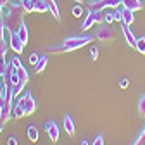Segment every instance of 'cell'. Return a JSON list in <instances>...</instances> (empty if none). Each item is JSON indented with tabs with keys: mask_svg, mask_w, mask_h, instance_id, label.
Masks as SVG:
<instances>
[{
	"mask_svg": "<svg viewBox=\"0 0 145 145\" xmlns=\"http://www.w3.org/2000/svg\"><path fill=\"white\" fill-rule=\"evenodd\" d=\"M24 12H26V10H24V7H23L21 2H19V4H9V5H5V7H4V12H2L4 21H5V26L10 28V29L19 28V24L23 23Z\"/></svg>",
	"mask_w": 145,
	"mask_h": 145,
	"instance_id": "cell-1",
	"label": "cell"
},
{
	"mask_svg": "<svg viewBox=\"0 0 145 145\" xmlns=\"http://www.w3.org/2000/svg\"><path fill=\"white\" fill-rule=\"evenodd\" d=\"M93 42V36H67L66 42L62 43V47H57V48H52L50 52H74L78 48H81L83 45L86 43H92Z\"/></svg>",
	"mask_w": 145,
	"mask_h": 145,
	"instance_id": "cell-2",
	"label": "cell"
},
{
	"mask_svg": "<svg viewBox=\"0 0 145 145\" xmlns=\"http://www.w3.org/2000/svg\"><path fill=\"white\" fill-rule=\"evenodd\" d=\"M90 10H105V9H118L123 5V0H88Z\"/></svg>",
	"mask_w": 145,
	"mask_h": 145,
	"instance_id": "cell-3",
	"label": "cell"
},
{
	"mask_svg": "<svg viewBox=\"0 0 145 145\" xmlns=\"http://www.w3.org/2000/svg\"><path fill=\"white\" fill-rule=\"evenodd\" d=\"M16 105H19V107L23 109V112H24V116H29V114H33V112H35V109H36L35 99H33V95H31L29 92H26L24 95H21V97H19V100H17V104H16Z\"/></svg>",
	"mask_w": 145,
	"mask_h": 145,
	"instance_id": "cell-4",
	"label": "cell"
},
{
	"mask_svg": "<svg viewBox=\"0 0 145 145\" xmlns=\"http://www.w3.org/2000/svg\"><path fill=\"white\" fill-rule=\"evenodd\" d=\"M95 23H104V10H90L88 16H86V19H85V23H83V26H81V29L86 31Z\"/></svg>",
	"mask_w": 145,
	"mask_h": 145,
	"instance_id": "cell-5",
	"label": "cell"
},
{
	"mask_svg": "<svg viewBox=\"0 0 145 145\" xmlns=\"http://www.w3.org/2000/svg\"><path fill=\"white\" fill-rule=\"evenodd\" d=\"M95 38L100 40V42H112V40H114V31H112L111 24H102V26L97 29Z\"/></svg>",
	"mask_w": 145,
	"mask_h": 145,
	"instance_id": "cell-6",
	"label": "cell"
},
{
	"mask_svg": "<svg viewBox=\"0 0 145 145\" xmlns=\"http://www.w3.org/2000/svg\"><path fill=\"white\" fill-rule=\"evenodd\" d=\"M9 47L16 52V54H21L23 50H24V47H26V43L19 38V35H17V31H14L12 29V33H10V38H9Z\"/></svg>",
	"mask_w": 145,
	"mask_h": 145,
	"instance_id": "cell-7",
	"label": "cell"
},
{
	"mask_svg": "<svg viewBox=\"0 0 145 145\" xmlns=\"http://www.w3.org/2000/svg\"><path fill=\"white\" fill-rule=\"evenodd\" d=\"M45 131L48 133V138L54 143L59 142V126L56 124V121H47L45 123Z\"/></svg>",
	"mask_w": 145,
	"mask_h": 145,
	"instance_id": "cell-8",
	"label": "cell"
},
{
	"mask_svg": "<svg viewBox=\"0 0 145 145\" xmlns=\"http://www.w3.org/2000/svg\"><path fill=\"white\" fill-rule=\"evenodd\" d=\"M121 28H123V36H124L126 43H128L130 47H133V48H137V38L133 36V33L130 31V26H126V24H121Z\"/></svg>",
	"mask_w": 145,
	"mask_h": 145,
	"instance_id": "cell-9",
	"label": "cell"
},
{
	"mask_svg": "<svg viewBox=\"0 0 145 145\" xmlns=\"http://www.w3.org/2000/svg\"><path fill=\"white\" fill-rule=\"evenodd\" d=\"M123 7L135 12V10L143 9V4H142V0H123Z\"/></svg>",
	"mask_w": 145,
	"mask_h": 145,
	"instance_id": "cell-10",
	"label": "cell"
},
{
	"mask_svg": "<svg viewBox=\"0 0 145 145\" xmlns=\"http://www.w3.org/2000/svg\"><path fill=\"white\" fill-rule=\"evenodd\" d=\"M121 14H123V19H121V24H126V26H130L133 21H135V16H133V10L130 9H121Z\"/></svg>",
	"mask_w": 145,
	"mask_h": 145,
	"instance_id": "cell-11",
	"label": "cell"
},
{
	"mask_svg": "<svg viewBox=\"0 0 145 145\" xmlns=\"http://www.w3.org/2000/svg\"><path fill=\"white\" fill-rule=\"evenodd\" d=\"M64 130H66V133L69 135V137H72L74 135V121H72V118L71 116H66L64 118Z\"/></svg>",
	"mask_w": 145,
	"mask_h": 145,
	"instance_id": "cell-12",
	"label": "cell"
},
{
	"mask_svg": "<svg viewBox=\"0 0 145 145\" xmlns=\"http://www.w3.org/2000/svg\"><path fill=\"white\" fill-rule=\"evenodd\" d=\"M47 62H48V56H42V57H40V61L35 64V72H36V74H40V72L45 69Z\"/></svg>",
	"mask_w": 145,
	"mask_h": 145,
	"instance_id": "cell-13",
	"label": "cell"
},
{
	"mask_svg": "<svg viewBox=\"0 0 145 145\" xmlns=\"http://www.w3.org/2000/svg\"><path fill=\"white\" fill-rule=\"evenodd\" d=\"M17 35H19V38H21L24 43H28V28H26L24 23L19 24V28H17Z\"/></svg>",
	"mask_w": 145,
	"mask_h": 145,
	"instance_id": "cell-14",
	"label": "cell"
},
{
	"mask_svg": "<svg viewBox=\"0 0 145 145\" xmlns=\"http://www.w3.org/2000/svg\"><path fill=\"white\" fill-rule=\"evenodd\" d=\"M48 10L54 14L56 21H61V12H59V9H57V2H56V0H52V2L48 4Z\"/></svg>",
	"mask_w": 145,
	"mask_h": 145,
	"instance_id": "cell-15",
	"label": "cell"
},
{
	"mask_svg": "<svg viewBox=\"0 0 145 145\" xmlns=\"http://www.w3.org/2000/svg\"><path fill=\"white\" fill-rule=\"evenodd\" d=\"M28 138H29V142H38V130H36V126H29L28 128Z\"/></svg>",
	"mask_w": 145,
	"mask_h": 145,
	"instance_id": "cell-16",
	"label": "cell"
},
{
	"mask_svg": "<svg viewBox=\"0 0 145 145\" xmlns=\"http://www.w3.org/2000/svg\"><path fill=\"white\" fill-rule=\"evenodd\" d=\"M114 21V9H105L104 10V23L111 24Z\"/></svg>",
	"mask_w": 145,
	"mask_h": 145,
	"instance_id": "cell-17",
	"label": "cell"
},
{
	"mask_svg": "<svg viewBox=\"0 0 145 145\" xmlns=\"http://www.w3.org/2000/svg\"><path fill=\"white\" fill-rule=\"evenodd\" d=\"M137 50L140 54H145V36H138L137 38Z\"/></svg>",
	"mask_w": 145,
	"mask_h": 145,
	"instance_id": "cell-18",
	"label": "cell"
},
{
	"mask_svg": "<svg viewBox=\"0 0 145 145\" xmlns=\"http://www.w3.org/2000/svg\"><path fill=\"white\" fill-rule=\"evenodd\" d=\"M81 14H83V5H81V4L78 2V4H76L74 7H72V16H74V17H80Z\"/></svg>",
	"mask_w": 145,
	"mask_h": 145,
	"instance_id": "cell-19",
	"label": "cell"
},
{
	"mask_svg": "<svg viewBox=\"0 0 145 145\" xmlns=\"http://www.w3.org/2000/svg\"><path fill=\"white\" fill-rule=\"evenodd\" d=\"M90 54H92V59H93V61L99 59V48H97V47H92V48H90Z\"/></svg>",
	"mask_w": 145,
	"mask_h": 145,
	"instance_id": "cell-20",
	"label": "cell"
},
{
	"mask_svg": "<svg viewBox=\"0 0 145 145\" xmlns=\"http://www.w3.org/2000/svg\"><path fill=\"white\" fill-rule=\"evenodd\" d=\"M128 85H130L128 78H121V80H119V86H121V88H128Z\"/></svg>",
	"mask_w": 145,
	"mask_h": 145,
	"instance_id": "cell-21",
	"label": "cell"
},
{
	"mask_svg": "<svg viewBox=\"0 0 145 145\" xmlns=\"http://www.w3.org/2000/svg\"><path fill=\"white\" fill-rule=\"evenodd\" d=\"M40 61V57H38V54H31V56H29V62L31 64H36V62H38Z\"/></svg>",
	"mask_w": 145,
	"mask_h": 145,
	"instance_id": "cell-22",
	"label": "cell"
},
{
	"mask_svg": "<svg viewBox=\"0 0 145 145\" xmlns=\"http://www.w3.org/2000/svg\"><path fill=\"white\" fill-rule=\"evenodd\" d=\"M138 109H140V114H143V116H145V97L140 100V105H138Z\"/></svg>",
	"mask_w": 145,
	"mask_h": 145,
	"instance_id": "cell-23",
	"label": "cell"
},
{
	"mask_svg": "<svg viewBox=\"0 0 145 145\" xmlns=\"http://www.w3.org/2000/svg\"><path fill=\"white\" fill-rule=\"evenodd\" d=\"M92 145H104V137H102V135H99V137L95 138V142H93Z\"/></svg>",
	"mask_w": 145,
	"mask_h": 145,
	"instance_id": "cell-24",
	"label": "cell"
},
{
	"mask_svg": "<svg viewBox=\"0 0 145 145\" xmlns=\"http://www.w3.org/2000/svg\"><path fill=\"white\" fill-rule=\"evenodd\" d=\"M10 62L14 64V67H21V61H19V57H12Z\"/></svg>",
	"mask_w": 145,
	"mask_h": 145,
	"instance_id": "cell-25",
	"label": "cell"
},
{
	"mask_svg": "<svg viewBox=\"0 0 145 145\" xmlns=\"http://www.w3.org/2000/svg\"><path fill=\"white\" fill-rule=\"evenodd\" d=\"M7 145H17V138L16 137H9L7 138Z\"/></svg>",
	"mask_w": 145,
	"mask_h": 145,
	"instance_id": "cell-26",
	"label": "cell"
},
{
	"mask_svg": "<svg viewBox=\"0 0 145 145\" xmlns=\"http://www.w3.org/2000/svg\"><path fill=\"white\" fill-rule=\"evenodd\" d=\"M80 145H88V142H86V140H81V142H80Z\"/></svg>",
	"mask_w": 145,
	"mask_h": 145,
	"instance_id": "cell-27",
	"label": "cell"
},
{
	"mask_svg": "<svg viewBox=\"0 0 145 145\" xmlns=\"http://www.w3.org/2000/svg\"><path fill=\"white\" fill-rule=\"evenodd\" d=\"M42 2H47V4H50V2H52V0H42Z\"/></svg>",
	"mask_w": 145,
	"mask_h": 145,
	"instance_id": "cell-28",
	"label": "cell"
},
{
	"mask_svg": "<svg viewBox=\"0 0 145 145\" xmlns=\"http://www.w3.org/2000/svg\"><path fill=\"white\" fill-rule=\"evenodd\" d=\"M2 126H4V124H2V123H0V131H2Z\"/></svg>",
	"mask_w": 145,
	"mask_h": 145,
	"instance_id": "cell-29",
	"label": "cell"
},
{
	"mask_svg": "<svg viewBox=\"0 0 145 145\" xmlns=\"http://www.w3.org/2000/svg\"><path fill=\"white\" fill-rule=\"evenodd\" d=\"M76 2H80V4H81V2H85V0H76Z\"/></svg>",
	"mask_w": 145,
	"mask_h": 145,
	"instance_id": "cell-30",
	"label": "cell"
}]
</instances>
